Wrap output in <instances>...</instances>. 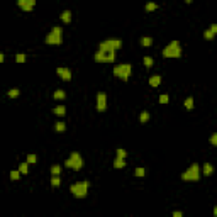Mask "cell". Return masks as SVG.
Masks as SVG:
<instances>
[{"label": "cell", "mask_w": 217, "mask_h": 217, "mask_svg": "<svg viewBox=\"0 0 217 217\" xmlns=\"http://www.w3.org/2000/svg\"><path fill=\"white\" fill-rule=\"evenodd\" d=\"M117 156H119V158H126V156H127V151H126V149H122V148H119V149H117Z\"/></svg>", "instance_id": "cell-33"}, {"label": "cell", "mask_w": 217, "mask_h": 217, "mask_svg": "<svg viewBox=\"0 0 217 217\" xmlns=\"http://www.w3.org/2000/svg\"><path fill=\"white\" fill-rule=\"evenodd\" d=\"M210 144H212V146H217V132H214V134L210 136Z\"/></svg>", "instance_id": "cell-34"}, {"label": "cell", "mask_w": 217, "mask_h": 217, "mask_svg": "<svg viewBox=\"0 0 217 217\" xmlns=\"http://www.w3.org/2000/svg\"><path fill=\"white\" fill-rule=\"evenodd\" d=\"M61 185V178L60 176H51V187L56 188V187H60Z\"/></svg>", "instance_id": "cell-25"}, {"label": "cell", "mask_w": 217, "mask_h": 217, "mask_svg": "<svg viewBox=\"0 0 217 217\" xmlns=\"http://www.w3.org/2000/svg\"><path fill=\"white\" fill-rule=\"evenodd\" d=\"M170 102V97L166 93H161L160 95V103H168Z\"/></svg>", "instance_id": "cell-30"}, {"label": "cell", "mask_w": 217, "mask_h": 217, "mask_svg": "<svg viewBox=\"0 0 217 217\" xmlns=\"http://www.w3.org/2000/svg\"><path fill=\"white\" fill-rule=\"evenodd\" d=\"M180 56H182L180 41H171L168 46L163 49V58H180Z\"/></svg>", "instance_id": "cell-4"}, {"label": "cell", "mask_w": 217, "mask_h": 217, "mask_svg": "<svg viewBox=\"0 0 217 217\" xmlns=\"http://www.w3.org/2000/svg\"><path fill=\"white\" fill-rule=\"evenodd\" d=\"M61 20H63L65 24H68V22L71 20V10H65V12L61 14Z\"/></svg>", "instance_id": "cell-18"}, {"label": "cell", "mask_w": 217, "mask_h": 217, "mask_svg": "<svg viewBox=\"0 0 217 217\" xmlns=\"http://www.w3.org/2000/svg\"><path fill=\"white\" fill-rule=\"evenodd\" d=\"M161 83V76L160 75H153V76H149V85L151 87H158Z\"/></svg>", "instance_id": "cell-13"}, {"label": "cell", "mask_w": 217, "mask_h": 217, "mask_svg": "<svg viewBox=\"0 0 217 217\" xmlns=\"http://www.w3.org/2000/svg\"><path fill=\"white\" fill-rule=\"evenodd\" d=\"M131 71H132V66H131L129 63H122V65L114 66V75L117 76V78H121L122 81H127L129 80Z\"/></svg>", "instance_id": "cell-6"}, {"label": "cell", "mask_w": 217, "mask_h": 217, "mask_svg": "<svg viewBox=\"0 0 217 217\" xmlns=\"http://www.w3.org/2000/svg\"><path fill=\"white\" fill-rule=\"evenodd\" d=\"M60 173H61V166H60V165H53V166H51V175H53V176H60Z\"/></svg>", "instance_id": "cell-23"}, {"label": "cell", "mask_w": 217, "mask_h": 217, "mask_svg": "<svg viewBox=\"0 0 217 217\" xmlns=\"http://www.w3.org/2000/svg\"><path fill=\"white\" fill-rule=\"evenodd\" d=\"M54 129H56L58 132H63V131L66 129V124H65L63 121H60V122H56V124H54Z\"/></svg>", "instance_id": "cell-24"}, {"label": "cell", "mask_w": 217, "mask_h": 217, "mask_svg": "<svg viewBox=\"0 0 217 217\" xmlns=\"http://www.w3.org/2000/svg\"><path fill=\"white\" fill-rule=\"evenodd\" d=\"M209 29H210V31H212V32H214V36H216V34H217V24H212V26H210Z\"/></svg>", "instance_id": "cell-35"}, {"label": "cell", "mask_w": 217, "mask_h": 217, "mask_svg": "<svg viewBox=\"0 0 217 217\" xmlns=\"http://www.w3.org/2000/svg\"><path fill=\"white\" fill-rule=\"evenodd\" d=\"M214 217H217V205L214 207Z\"/></svg>", "instance_id": "cell-37"}, {"label": "cell", "mask_w": 217, "mask_h": 217, "mask_svg": "<svg viewBox=\"0 0 217 217\" xmlns=\"http://www.w3.org/2000/svg\"><path fill=\"white\" fill-rule=\"evenodd\" d=\"M124 166H126V158H119V156H117L114 160V168L121 170V168H124Z\"/></svg>", "instance_id": "cell-12"}, {"label": "cell", "mask_w": 217, "mask_h": 217, "mask_svg": "<svg viewBox=\"0 0 217 217\" xmlns=\"http://www.w3.org/2000/svg\"><path fill=\"white\" fill-rule=\"evenodd\" d=\"M171 217H183V214L180 212V210H175V212H173V216H171Z\"/></svg>", "instance_id": "cell-36"}, {"label": "cell", "mask_w": 217, "mask_h": 217, "mask_svg": "<svg viewBox=\"0 0 217 217\" xmlns=\"http://www.w3.org/2000/svg\"><path fill=\"white\" fill-rule=\"evenodd\" d=\"M15 61H17V63H24V61H26V54H24V53H19L17 56H15Z\"/></svg>", "instance_id": "cell-32"}, {"label": "cell", "mask_w": 217, "mask_h": 217, "mask_svg": "<svg viewBox=\"0 0 217 217\" xmlns=\"http://www.w3.org/2000/svg\"><path fill=\"white\" fill-rule=\"evenodd\" d=\"M88 187H90V183H88L87 180L76 182V183H73V185H70V192H71L76 198H83V197H87V193H88Z\"/></svg>", "instance_id": "cell-3"}, {"label": "cell", "mask_w": 217, "mask_h": 217, "mask_svg": "<svg viewBox=\"0 0 217 217\" xmlns=\"http://www.w3.org/2000/svg\"><path fill=\"white\" fill-rule=\"evenodd\" d=\"M151 44H153V39H151V37H148V36L141 37V46L148 47V46H151Z\"/></svg>", "instance_id": "cell-21"}, {"label": "cell", "mask_w": 217, "mask_h": 217, "mask_svg": "<svg viewBox=\"0 0 217 217\" xmlns=\"http://www.w3.org/2000/svg\"><path fill=\"white\" fill-rule=\"evenodd\" d=\"M83 165H85V163H83V158H81L80 153H76V151H73V153L70 154V158L65 161V166H66V168L75 170V171L81 170V168H83Z\"/></svg>", "instance_id": "cell-5"}, {"label": "cell", "mask_w": 217, "mask_h": 217, "mask_svg": "<svg viewBox=\"0 0 217 217\" xmlns=\"http://www.w3.org/2000/svg\"><path fill=\"white\" fill-rule=\"evenodd\" d=\"M61 42H63V29L58 26H54L46 36V44H51V46H60Z\"/></svg>", "instance_id": "cell-2"}, {"label": "cell", "mask_w": 217, "mask_h": 217, "mask_svg": "<svg viewBox=\"0 0 217 217\" xmlns=\"http://www.w3.org/2000/svg\"><path fill=\"white\" fill-rule=\"evenodd\" d=\"M142 63H144V66L146 68H151L153 66V63H154V60H153L151 56H144V58H142Z\"/></svg>", "instance_id": "cell-19"}, {"label": "cell", "mask_w": 217, "mask_h": 217, "mask_svg": "<svg viewBox=\"0 0 217 217\" xmlns=\"http://www.w3.org/2000/svg\"><path fill=\"white\" fill-rule=\"evenodd\" d=\"M19 93H20V92L17 90V88H12V90H9V93H7V95H9L10 98H17V97H19Z\"/></svg>", "instance_id": "cell-27"}, {"label": "cell", "mask_w": 217, "mask_h": 217, "mask_svg": "<svg viewBox=\"0 0 217 217\" xmlns=\"http://www.w3.org/2000/svg\"><path fill=\"white\" fill-rule=\"evenodd\" d=\"M19 171L22 173V175H27V171H29V163H27V161L20 163V166H19Z\"/></svg>", "instance_id": "cell-20"}, {"label": "cell", "mask_w": 217, "mask_h": 217, "mask_svg": "<svg viewBox=\"0 0 217 217\" xmlns=\"http://www.w3.org/2000/svg\"><path fill=\"white\" fill-rule=\"evenodd\" d=\"M156 9H158V4H156V2H148V4L144 5V10H146V12H153Z\"/></svg>", "instance_id": "cell-17"}, {"label": "cell", "mask_w": 217, "mask_h": 217, "mask_svg": "<svg viewBox=\"0 0 217 217\" xmlns=\"http://www.w3.org/2000/svg\"><path fill=\"white\" fill-rule=\"evenodd\" d=\"M144 175H146V170L144 168H136L134 170V176H137V178H142Z\"/></svg>", "instance_id": "cell-26"}, {"label": "cell", "mask_w": 217, "mask_h": 217, "mask_svg": "<svg viewBox=\"0 0 217 217\" xmlns=\"http://www.w3.org/2000/svg\"><path fill=\"white\" fill-rule=\"evenodd\" d=\"M27 163H29V165H34V163L37 161V156L36 154H27V160H26Z\"/></svg>", "instance_id": "cell-29"}, {"label": "cell", "mask_w": 217, "mask_h": 217, "mask_svg": "<svg viewBox=\"0 0 217 217\" xmlns=\"http://www.w3.org/2000/svg\"><path fill=\"white\" fill-rule=\"evenodd\" d=\"M139 121H141V124H146V122L149 121V112H148V110L141 112V115H139Z\"/></svg>", "instance_id": "cell-22"}, {"label": "cell", "mask_w": 217, "mask_h": 217, "mask_svg": "<svg viewBox=\"0 0 217 217\" xmlns=\"http://www.w3.org/2000/svg\"><path fill=\"white\" fill-rule=\"evenodd\" d=\"M200 176H202L200 165H198V163H193V165H190L188 168L182 173V180L183 182H198Z\"/></svg>", "instance_id": "cell-1"}, {"label": "cell", "mask_w": 217, "mask_h": 217, "mask_svg": "<svg viewBox=\"0 0 217 217\" xmlns=\"http://www.w3.org/2000/svg\"><path fill=\"white\" fill-rule=\"evenodd\" d=\"M53 112L56 115H60V117H63V115L66 114V107H65V105H56V107L53 108Z\"/></svg>", "instance_id": "cell-14"}, {"label": "cell", "mask_w": 217, "mask_h": 217, "mask_svg": "<svg viewBox=\"0 0 217 217\" xmlns=\"http://www.w3.org/2000/svg\"><path fill=\"white\" fill-rule=\"evenodd\" d=\"M203 37H205V39H214V32H212V31H210V29H207V31H205V32H203Z\"/></svg>", "instance_id": "cell-31"}, {"label": "cell", "mask_w": 217, "mask_h": 217, "mask_svg": "<svg viewBox=\"0 0 217 217\" xmlns=\"http://www.w3.org/2000/svg\"><path fill=\"white\" fill-rule=\"evenodd\" d=\"M202 173H203V176H210L212 173H214V166H212L210 163H203Z\"/></svg>", "instance_id": "cell-11"}, {"label": "cell", "mask_w": 217, "mask_h": 217, "mask_svg": "<svg viewBox=\"0 0 217 217\" xmlns=\"http://www.w3.org/2000/svg\"><path fill=\"white\" fill-rule=\"evenodd\" d=\"M183 103H185V108H187V110H193V97H187Z\"/></svg>", "instance_id": "cell-16"}, {"label": "cell", "mask_w": 217, "mask_h": 217, "mask_svg": "<svg viewBox=\"0 0 217 217\" xmlns=\"http://www.w3.org/2000/svg\"><path fill=\"white\" fill-rule=\"evenodd\" d=\"M20 175H22V173H20L19 170H12V171H10V178H12V180H19Z\"/></svg>", "instance_id": "cell-28"}, {"label": "cell", "mask_w": 217, "mask_h": 217, "mask_svg": "<svg viewBox=\"0 0 217 217\" xmlns=\"http://www.w3.org/2000/svg\"><path fill=\"white\" fill-rule=\"evenodd\" d=\"M53 97H54V100H63L66 97V93H65V90H54Z\"/></svg>", "instance_id": "cell-15"}, {"label": "cell", "mask_w": 217, "mask_h": 217, "mask_svg": "<svg viewBox=\"0 0 217 217\" xmlns=\"http://www.w3.org/2000/svg\"><path fill=\"white\" fill-rule=\"evenodd\" d=\"M17 5H19L22 10L31 12L34 7H36V0H19V2H17Z\"/></svg>", "instance_id": "cell-9"}, {"label": "cell", "mask_w": 217, "mask_h": 217, "mask_svg": "<svg viewBox=\"0 0 217 217\" xmlns=\"http://www.w3.org/2000/svg\"><path fill=\"white\" fill-rule=\"evenodd\" d=\"M56 73L60 75L65 81H70V80H71V71H70V68H63V66H61V68H58V70H56Z\"/></svg>", "instance_id": "cell-10"}, {"label": "cell", "mask_w": 217, "mask_h": 217, "mask_svg": "<svg viewBox=\"0 0 217 217\" xmlns=\"http://www.w3.org/2000/svg\"><path fill=\"white\" fill-rule=\"evenodd\" d=\"M93 58L97 63H112V61L115 60V53H107V51H97V53L93 54Z\"/></svg>", "instance_id": "cell-7"}, {"label": "cell", "mask_w": 217, "mask_h": 217, "mask_svg": "<svg viewBox=\"0 0 217 217\" xmlns=\"http://www.w3.org/2000/svg\"><path fill=\"white\" fill-rule=\"evenodd\" d=\"M107 108V95L103 92H98L97 93V110L98 112H103Z\"/></svg>", "instance_id": "cell-8"}]
</instances>
